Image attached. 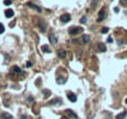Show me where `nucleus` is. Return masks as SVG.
<instances>
[{
	"instance_id": "1",
	"label": "nucleus",
	"mask_w": 127,
	"mask_h": 119,
	"mask_svg": "<svg viewBox=\"0 0 127 119\" xmlns=\"http://www.w3.org/2000/svg\"><path fill=\"white\" fill-rule=\"evenodd\" d=\"M37 26H39V29H40L41 32H45L47 30V25H46V23L42 19H39L37 20Z\"/></svg>"
},
{
	"instance_id": "2",
	"label": "nucleus",
	"mask_w": 127,
	"mask_h": 119,
	"mask_svg": "<svg viewBox=\"0 0 127 119\" xmlns=\"http://www.w3.org/2000/svg\"><path fill=\"white\" fill-rule=\"evenodd\" d=\"M81 32H82V27H77V26H75V27H71V29H70L69 34H70L71 36H75V35H77V34H81Z\"/></svg>"
},
{
	"instance_id": "3",
	"label": "nucleus",
	"mask_w": 127,
	"mask_h": 119,
	"mask_svg": "<svg viewBox=\"0 0 127 119\" xmlns=\"http://www.w3.org/2000/svg\"><path fill=\"white\" fill-rule=\"evenodd\" d=\"M60 20H61V23H69L71 20V16H70V14H62L60 16Z\"/></svg>"
},
{
	"instance_id": "4",
	"label": "nucleus",
	"mask_w": 127,
	"mask_h": 119,
	"mask_svg": "<svg viewBox=\"0 0 127 119\" xmlns=\"http://www.w3.org/2000/svg\"><path fill=\"white\" fill-rule=\"evenodd\" d=\"M67 98L71 101V102H76V99H77V97H76V94L75 93H72V92H67Z\"/></svg>"
},
{
	"instance_id": "5",
	"label": "nucleus",
	"mask_w": 127,
	"mask_h": 119,
	"mask_svg": "<svg viewBox=\"0 0 127 119\" xmlns=\"http://www.w3.org/2000/svg\"><path fill=\"white\" fill-rule=\"evenodd\" d=\"M103 19H105V9H101L100 13H98L97 21H98V23H101V21H103Z\"/></svg>"
},
{
	"instance_id": "6",
	"label": "nucleus",
	"mask_w": 127,
	"mask_h": 119,
	"mask_svg": "<svg viewBox=\"0 0 127 119\" xmlns=\"http://www.w3.org/2000/svg\"><path fill=\"white\" fill-rule=\"evenodd\" d=\"M49 39H50V42H51L52 45H56L57 44V39H56V36H55V34H52V32L49 35Z\"/></svg>"
},
{
	"instance_id": "7",
	"label": "nucleus",
	"mask_w": 127,
	"mask_h": 119,
	"mask_svg": "<svg viewBox=\"0 0 127 119\" xmlns=\"http://www.w3.org/2000/svg\"><path fill=\"white\" fill-rule=\"evenodd\" d=\"M27 6H29V8H32V9H35L37 13H41V11H42L40 6H37V5H34L32 3H29V4H27Z\"/></svg>"
},
{
	"instance_id": "8",
	"label": "nucleus",
	"mask_w": 127,
	"mask_h": 119,
	"mask_svg": "<svg viewBox=\"0 0 127 119\" xmlns=\"http://www.w3.org/2000/svg\"><path fill=\"white\" fill-rule=\"evenodd\" d=\"M80 40H81V41H80L81 44H87V42L90 41V36H89V35H84Z\"/></svg>"
},
{
	"instance_id": "9",
	"label": "nucleus",
	"mask_w": 127,
	"mask_h": 119,
	"mask_svg": "<svg viewBox=\"0 0 127 119\" xmlns=\"http://www.w3.org/2000/svg\"><path fill=\"white\" fill-rule=\"evenodd\" d=\"M97 50L100 52H105V51H106V46H105L102 42H100V44H97Z\"/></svg>"
},
{
	"instance_id": "10",
	"label": "nucleus",
	"mask_w": 127,
	"mask_h": 119,
	"mask_svg": "<svg viewBox=\"0 0 127 119\" xmlns=\"http://www.w3.org/2000/svg\"><path fill=\"white\" fill-rule=\"evenodd\" d=\"M5 16H6V18H13V16H14V11L11 9L5 10Z\"/></svg>"
},
{
	"instance_id": "11",
	"label": "nucleus",
	"mask_w": 127,
	"mask_h": 119,
	"mask_svg": "<svg viewBox=\"0 0 127 119\" xmlns=\"http://www.w3.org/2000/svg\"><path fill=\"white\" fill-rule=\"evenodd\" d=\"M11 72H13V73H23V71H21L20 67H18V66H14V67L11 68Z\"/></svg>"
},
{
	"instance_id": "12",
	"label": "nucleus",
	"mask_w": 127,
	"mask_h": 119,
	"mask_svg": "<svg viewBox=\"0 0 127 119\" xmlns=\"http://www.w3.org/2000/svg\"><path fill=\"white\" fill-rule=\"evenodd\" d=\"M57 56H59L60 58H65V57H66V52H65V50H60V51L57 52Z\"/></svg>"
},
{
	"instance_id": "13",
	"label": "nucleus",
	"mask_w": 127,
	"mask_h": 119,
	"mask_svg": "<svg viewBox=\"0 0 127 119\" xmlns=\"http://www.w3.org/2000/svg\"><path fill=\"white\" fill-rule=\"evenodd\" d=\"M41 50H42V52H51V50H50V47H49L47 45H42L41 46Z\"/></svg>"
},
{
	"instance_id": "14",
	"label": "nucleus",
	"mask_w": 127,
	"mask_h": 119,
	"mask_svg": "<svg viewBox=\"0 0 127 119\" xmlns=\"http://www.w3.org/2000/svg\"><path fill=\"white\" fill-rule=\"evenodd\" d=\"M67 114L70 115V117H72V118H75V119H77V114L76 113H74L71 109H67Z\"/></svg>"
},
{
	"instance_id": "15",
	"label": "nucleus",
	"mask_w": 127,
	"mask_h": 119,
	"mask_svg": "<svg viewBox=\"0 0 127 119\" xmlns=\"http://www.w3.org/2000/svg\"><path fill=\"white\" fill-rule=\"evenodd\" d=\"M127 114V112H122V113H120L118 115H116V119H123Z\"/></svg>"
},
{
	"instance_id": "16",
	"label": "nucleus",
	"mask_w": 127,
	"mask_h": 119,
	"mask_svg": "<svg viewBox=\"0 0 127 119\" xmlns=\"http://www.w3.org/2000/svg\"><path fill=\"white\" fill-rule=\"evenodd\" d=\"M65 82H66V81H65L64 77H59V78H57V83H59V84H64Z\"/></svg>"
},
{
	"instance_id": "17",
	"label": "nucleus",
	"mask_w": 127,
	"mask_h": 119,
	"mask_svg": "<svg viewBox=\"0 0 127 119\" xmlns=\"http://www.w3.org/2000/svg\"><path fill=\"white\" fill-rule=\"evenodd\" d=\"M1 117H3V118H5V119H13V117L10 115V114H8V113H3Z\"/></svg>"
},
{
	"instance_id": "18",
	"label": "nucleus",
	"mask_w": 127,
	"mask_h": 119,
	"mask_svg": "<svg viewBox=\"0 0 127 119\" xmlns=\"http://www.w3.org/2000/svg\"><path fill=\"white\" fill-rule=\"evenodd\" d=\"M56 103L61 104V101H60V99H55V101H51V102H50V104H56Z\"/></svg>"
},
{
	"instance_id": "19",
	"label": "nucleus",
	"mask_w": 127,
	"mask_h": 119,
	"mask_svg": "<svg viewBox=\"0 0 127 119\" xmlns=\"http://www.w3.org/2000/svg\"><path fill=\"white\" fill-rule=\"evenodd\" d=\"M80 21H81V24H86V21H87V18H86V16H82Z\"/></svg>"
},
{
	"instance_id": "20",
	"label": "nucleus",
	"mask_w": 127,
	"mask_h": 119,
	"mask_svg": "<svg viewBox=\"0 0 127 119\" xmlns=\"http://www.w3.org/2000/svg\"><path fill=\"white\" fill-rule=\"evenodd\" d=\"M50 94H51V92H50V91H44V96H45V97L50 96Z\"/></svg>"
},
{
	"instance_id": "21",
	"label": "nucleus",
	"mask_w": 127,
	"mask_h": 119,
	"mask_svg": "<svg viewBox=\"0 0 127 119\" xmlns=\"http://www.w3.org/2000/svg\"><path fill=\"white\" fill-rule=\"evenodd\" d=\"M4 30H5L4 25H3V24H0V34H3V32H4Z\"/></svg>"
},
{
	"instance_id": "22",
	"label": "nucleus",
	"mask_w": 127,
	"mask_h": 119,
	"mask_svg": "<svg viewBox=\"0 0 127 119\" xmlns=\"http://www.w3.org/2000/svg\"><path fill=\"white\" fill-rule=\"evenodd\" d=\"M101 32H102V34H107V32H108V29H107V27H103V29L101 30Z\"/></svg>"
},
{
	"instance_id": "23",
	"label": "nucleus",
	"mask_w": 127,
	"mask_h": 119,
	"mask_svg": "<svg viewBox=\"0 0 127 119\" xmlns=\"http://www.w3.org/2000/svg\"><path fill=\"white\" fill-rule=\"evenodd\" d=\"M11 3H13L11 0H5V1H4V4H5V5H11Z\"/></svg>"
},
{
	"instance_id": "24",
	"label": "nucleus",
	"mask_w": 127,
	"mask_h": 119,
	"mask_svg": "<svg viewBox=\"0 0 127 119\" xmlns=\"http://www.w3.org/2000/svg\"><path fill=\"white\" fill-rule=\"evenodd\" d=\"M31 66H32L31 62H26V67H31Z\"/></svg>"
},
{
	"instance_id": "25",
	"label": "nucleus",
	"mask_w": 127,
	"mask_h": 119,
	"mask_svg": "<svg viewBox=\"0 0 127 119\" xmlns=\"http://www.w3.org/2000/svg\"><path fill=\"white\" fill-rule=\"evenodd\" d=\"M121 4H122V5H126V4H127V0H121Z\"/></svg>"
},
{
	"instance_id": "26",
	"label": "nucleus",
	"mask_w": 127,
	"mask_h": 119,
	"mask_svg": "<svg viewBox=\"0 0 127 119\" xmlns=\"http://www.w3.org/2000/svg\"><path fill=\"white\" fill-rule=\"evenodd\" d=\"M115 13H120V9L118 8H115Z\"/></svg>"
},
{
	"instance_id": "27",
	"label": "nucleus",
	"mask_w": 127,
	"mask_h": 119,
	"mask_svg": "<svg viewBox=\"0 0 127 119\" xmlns=\"http://www.w3.org/2000/svg\"><path fill=\"white\" fill-rule=\"evenodd\" d=\"M27 102H29V103H30V102H32V98H31V97H29V98H27Z\"/></svg>"
},
{
	"instance_id": "28",
	"label": "nucleus",
	"mask_w": 127,
	"mask_h": 119,
	"mask_svg": "<svg viewBox=\"0 0 127 119\" xmlns=\"http://www.w3.org/2000/svg\"><path fill=\"white\" fill-rule=\"evenodd\" d=\"M21 118H23V119H30V118H27L26 115H23V117H21Z\"/></svg>"
},
{
	"instance_id": "29",
	"label": "nucleus",
	"mask_w": 127,
	"mask_h": 119,
	"mask_svg": "<svg viewBox=\"0 0 127 119\" xmlns=\"http://www.w3.org/2000/svg\"><path fill=\"white\" fill-rule=\"evenodd\" d=\"M125 103H126V104H127V98H126V101H125Z\"/></svg>"
},
{
	"instance_id": "30",
	"label": "nucleus",
	"mask_w": 127,
	"mask_h": 119,
	"mask_svg": "<svg viewBox=\"0 0 127 119\" xmlns=\"http://www.w3.org/2000/svg\"><path fill=\"white\" fill-rule=\"evenodd\" d=\"M61 119H66V118H65V117H62V118H61Z\"/></svg>"
}]
</instances>
